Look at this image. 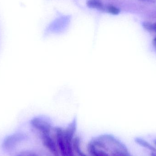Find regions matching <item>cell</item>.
I'll list each match as a JSON object with an SVG mask.
<instances>
[{
	"mask_svg": "<svg viewBox=\"0 0 156 156\" xmlns=\"http://www.w3.org/2000/svg\"><path fill=\"white\" fill-rule=\"evenodd\" d=\"M150 155H151V156H156V153H154V152H152Z\"/></svg>",
	"mask_w": 156,
	"mask_h": 156,
	"instance_id": "cell-16",
	"label": "cell"
},
{
	"mask_svg": "<svg viewBox=\"0 0 156 156\" xmlns=\"http://www.w3.org/2000/svg\"><path fill=\"white\" fill-rule=\"evenodd\" d=\"M87 149L91 156H111L106 151L96 147L90 142L88 144Z\"/></svg>",
	"mask_w": 156,
	"mask_h": 156,
	"instance_id": "cell-6",
	"label": "cell"
},
{
	"mask_svg": "<svg viewBox=\"0 0 156 156\" xmlns=\"http://www.w3.org/2000/svg\"><path fill=\"white\" fill-rule=\"evenodd\" d=\"M16 156H38L37 154L30 151H24L19 154Z\"/></svg>",
	"mask_w": 156,
	"mask_h": 156,
	"instance_id": "cell-13",
	"label": "cell"
},
{
	"mask_svg": "<svg viewBox=\"0 0 156 156\" xmlns=\"http://www.w3.org/2000/svg\"><path fill=\"white\" fill-rule=\"evenodd\" d=\"M111 156H132L129 152H125L122 150H115L111 153Z\"/></svg>",
	"mask_w": 156,
	"mask_h": 156,
	"instance_id": "cell-10",
	"label": "cell"
},
{
	"mask_svg": "<svg viewBox=\"0 0 156 156\" xmlns=\"http://www.w3.org/2000/svg\"><path fill=\"white\" fill-rule=\"evenodd\" d=\"M30 124L34 128L39 131L41 134H50L53 129L51 122L45 116L34 117L31 120Z\"/></svg>",
	"mask_w": 156,
	"mask_h": 156,
	"instance_id": "cell-3",
	"label": "cell"
},
{
	"mask_svg": "<svg viewBox=\"0 0 156 156\" xmlns=\"http://www.w3.org/2000/svg\"><path fill=\"white\" fill-rule=\"evenodd\" d=\"M80 142V137L77 136L74 138L73 140V146L75 153H76L77 156H88L81 150Z\"/></svg>",
	"mask_w": 156,
	"mask_h": 156,
	"instance_id": "cell-8",
	"label": "cell"
},
{
	"mask_svg": "<svg viewBox=\"0 0 156 156\" xmlns=\"http://www.w3.org/2000/svg\"><path fill=\"white\" fill-rule=\"evenodd\" d=\"M153 44L154 47L156 49V37H155L154 40H153Z\"/></svg>",
	"mask_w": 156,
	"mask_h": 156,
	"instance_id": "cell-14",
	"label": "cell"
},
{
	"mask_svg": "<svg viewBox=\"0 0 156 156\" xmlns=\"http://www.w3.org/2000/svg\"><path fill=\"white\" fill-rule=\"evenodd\" d=\"M154 144L155 145V146H156V139H155V140H154Z\"/></svg>",
	"mask_w": 156,
	"mask_h": 156,
	"instance_id": "cell-18",
	"label": "cell"
},
{
	"mask_svg": "<svg viewBox=\"0 0 156 156\" xmlns=\"http://www.w3.org/2000/svg\"><path fill=\"white\" fill-rule=\"evenodd\" d=\"M140 1L145 2H154V1H153V0H140Z\"/></svg>",
	"mask_w": 156,
	"mask_h": 156,
	"instance_id": "cell-15",
	"label": "cell"
},
{
	"mask_svg": "<svg viewBox=\"0 0 156 156\" xmlns=\"http://www.w3.org/2000/svg\"><path fill=\"white\" fill-rule=\"evenodd\" d=\"M154 31L156 32V23L154 24Z\"/></svg>",
	"mask_w": 156,
	"mask_h": 156,
	"instance_id": "cell-17",
	"label": "cell"
},
{
	"mask_svg": "<svg viewBox=\"0 0 156 156\" xmlns=\"http://www.w3.org/2000/svg\"><path fill=\"white\" fill-rule=\"evenodd\" d=\"M42 143L44 146L48 150L52 156H59V152L56 141L53 139L50 134H41Z\"/></svg>",
	"mask_w": 156,
	"mask_h": 156,
	"instance_id": "cell-5",
	"label": "cell"
},
{
	"mask_svg": "<svg viewBox=\"0 0 156 156\" xmlns=\"http://www.w3.org/2000/svg\"><path fill=\"white\" fill-rule=\"evenodd\" d=\"M77 119L74 118L66 129L55 127L56 141L61 156H76L73 148V142L76 131Z\"/></svg>",
	"mask_w": 156,
	"mask_h": 156,
	"instance_id": "cell-1",
	"label": "cell"
},
{
	"mask_svg": "<svg viewBox=\"0 0 156 156\" xmlns=\"http://www.w3.org/2000/svg\"><path fill=\"white\" fill-rule=\"evenodd\" d=\"M143 26L147 31L148 32H152L154 31V24L148 22H144L143 23Z\"/></svg>",
	"mask_w": 156,
	"mask_h": 156,
	"instance_id": "cell-12",
	"label": "cell"
},
{
	"mask_svg": "<svg viewBox=\"0 0 156 156\" xmlns=\"http://www.w3.org/2000/svg\"><path fill=\"white\" fill-rule=\"evenodd\" d=\"M87 5L90 8L98 9L101 11L105 10L103 4L101 0H88Z\"/></svg>",
	"mask_w": 156,
	"mask_h": 156,
	"instance_id": "cell-9",
	"label": "cell"
},
{
	"mask_svg": "<svg viewBox=\"0 0 156 156\" xmlns=\"http://www.w3.org/2000/svg\"><path fill=\"white\" fill-rule=\"evenodd\" d=\"M106 11L109 13L115 15L119 14L120 12V10L119 8L112 5L107 6V8H106Z\"/></svg>",
	"mask_w": 156,
	"mask_h": 156,
	"instance_id": "cell-11",
	"label": "cell"
},
{
	"mask_svg": "<svg viewBox=\"0 0 156 156\" xmlns=\"http://www.w3.org/2000/svg\"><path fill=\"white\" fill-rule=\"evenodd\" d=\"M134 141L136 144L141 146V147H143L144 148L150 150L152 152L156 153V148L155 147H154L151 144H149L147 141H146L143 138L139 137H136L135 138Z\"/></svg>",
	"mask_w": 156,
	"mask_h": 156,
	"instance_id": "cell-7",
	"label": "cell"
},
{
	"mask_svg": "<svg viewBox=\"0 0 156 156\" xmlns=\"http://www.w3.org/2000/svg\"><path fill=\"white\" fill-rule=\"evenodd\" d=\"M91 143L98 148L111 154L117 149L129 152L127 147L121 141L112 135L105 134L94 138Z\"/></svg>",
	"mask_w": 156,
	"mask_h": 156,
	"instance_id": "cell-2",
	"label": "cell"
},
{
	"mask_svg": "<svg viewBox=\"0 0 156 156\" xmlns=\"http://www.w3.org/2000/svg\"><path fill=\"white\" fill-rule=\"evenodd\" d=\"M25 136L21 133L14 134L7 136L2 144V147L5 150L9 151L12 150L17 144L24 140Z\"/></svg>",
	"mask_w": 156,
	"mask_h": 156,
	"instance_id": "cell-4",
	"label": "cell"
}]
</instances>
